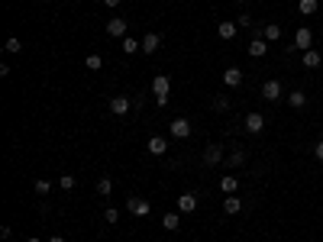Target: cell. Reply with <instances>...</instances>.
<instances>
[{
  "mask_svg": "<svg viewBox=\"0 0 323 242\" xmlns=\"http://www.w3.org/2000/svg\"><path fill=\"white\" fill-rule=\"evenodd\" d=\"M168 94H171V81L168 74H159V78H152V97L159 103H168Z\"/></svg>",
  "mask_w": 323,
  "mask_h": 242,
  "instance_id": "obj_1",
  "label": "cell"
},
{
  "mask_svg": "<svg viewBox=\"0 0 323 242\" xmlns=\"http://www.w3.org/2000/svg\"><path fill=\"white\" fill-rule=\"evenodd\" d=\"M262 97H265V100H281V97H285V87H281V81L269 78L265 84H262Z\"/></svg>",
  "mask_w": 323,
  "mask_h": 242,
  "instance_id": "obj_2",
  "label": "cell"
},
{
  "mask_svg": "<svg viewBox=\"0 0 323 242\" xmlns=\"http://www.w3.org/2000/svg\"><path fill=\"white\" fill-rule=\"evenodd\" d=\"M171 136L175 139H191V120H185V117H178V120H171Z\"/></svg>",
  "mask_w": 323,
  "mask_h": 242,
  "instance_id": "obj_3",
  "label": "cell"
},
{
  "mask_svg": "<svg viewBox=\"0 0 323 242\" xmlns=\"http://www.w3.org/2000/svg\"><path fill=\"white\" fill-rule=\"evenodd\" d=\"M310 46H314V32H310L307 26H300V29L294 32V48H300V52H307Z\"/></svg>",
  "mask_w": 323,
  "mask_h": 242,
  "instance_id": "obj_4",
  "label": "cell"
},
{
  "mask_svg": "<svg viewBox=\"0 0 323 242\" xmlns=\"http://www.w3.org/2000/svg\"><path fill=\"white\" fill-rule=\"evenodd\" d=\"M107 36H113V39H126V20H123V16L107 20Z\"/></svg>",
  "mask_w": 323,
  "mask_h": 242,
  "instance_id": "obj_5",
  "label": "cell"
},
{
  "mask_svg": "<svg viewBox=\"0 0 323 242\" xmlns=\"http://www.w3.org/2000/svg\"><path fill=\"white\" fill-rule=\"evenodd\" d=\"M220 162H223V145L214 142V145L204 148V165H207V168H214V165H220Z\"/></svg>",
  "mask_w": 323,
  "mask_h": 242,
  "instance_id": "obj_6",
  "label": "cell"
},
{
  "mask_svg": "<svg viewBox=\"0 0 323 242\" xmlns=\"http://www.w3.org/2000/svg\"><path fill=\"white\" fill-rule=\"evenodd\" d=\"M126 207H130V213L133 217H149V210H152V207H149V200H142V197H130V200H126Z\"/></svg>",
  "mask_w": 323,
  "mask_h": 242,
  "instance_id": "obj_7",
  "label": "cell"
},
{
  "mask_svg": "<svg viewBox=\"0 0 323 242\" xmlns=\"http://www.w3.org/2000/svg\"><path fill=\"white\" fill-rule=\"evenodd\" d=\"M130 107H133L130 97H123V94H120V97H110V113H113V117H126Z\"/></svg>",
  "mask_w": 323,
  "mask_h": 242,
  "instance_id": "obj_8",
  "label": "cell"
},
{
  "mask_svg": "<svg viewBox=\"0 0 323 242\" xmlns=\"http://www.w3.org/2000/svg\"><path fill=\"white\" fill-rule=\"evenodd\" d=\"M178 210H181V213H194V210H197V194H181V197H178Z\"/></svg>",
  "mask_w": 323,
  "mask_h": 242,
  "instance_id": "obj_9",
  "label": "cell"
},
{
  "mask_svg": "<svg viewBox=\"0 0 323 242\" xmlns=\"http://www.w3.org/2000/svg\"><path fill=\"white\" fill-rule=\"evenodd\" d=\"M216 32H220V39H226V42H230V39H236V32H239V26H236V23H233V20H223V23L216 26Z\"/></svg>",
  "mask_w": 323,
  "mask_h": 242,
  "instance_id": "obj_10",
  "label": "cell"
},
{
  "mask_svg": "<svg viewBox=\"0 0 323 242\" xmlns=\"http://www.w3.org/2000/svg\"><path fill=\"white\" fill-rule=\"evenodd\" d=\"M159 46H162V36H159V32H146V39H142V52L152 55V52H159Z\"/></svg>",
  "mask_w": 323,
  "mask_h": 242,
  "instance_id": "obj_11",
  "label": "cell"
},
{
  "mask_svg": "<svg viewBox=\"0 0 323 242\" xmlns=\"http://www.w3.org/2000/svg\"><path fill=\"white\" fill-rule=\"evenodd\" d=\"M265 52H269V39H265V36H259V39L249 42V55H252V58H262Z\"/></svg>",
  "mask_w": 323,
  "mask_h": 242,
  "instance_id": "obj_12",
  "label": "cell"
},
{
  "mask_svg": "<svg viewBox=\"0 0 323 242\" xmlns=\"http://www.w3.org/2000/svg\"><path fill=\"white\" fill-rule=\"evenodd\" d=\"M246 129H249V133H262V129H265V117H262V113H249V117H246Z\"/></svg>",
  "mask_w": 323,
  "mask_h": 242,
  "instance_id": "obj_13",
  "label": "cell"
},
{
  "mask_svg": "<svg viewBox=\"0 0 323 242\" xmlns=\"http://www.w3.org/2000/svg\"><path fill=\"white\" fill-rule=\"evenodd\" d=\"M223 84L226 87H239V84H242V71H239V68H226L223 71Z\"/></svg>",
  "mask_w": 323,
  "mask_h": 242,
  "instance_id": "obj_14",
  "label": "cell"
},
{
  "mask_svg": "<svg viewBox=\"0 0 323 242\" xmlns=\"http://www.w3.org/2000/svg\"><path fill=\"white\" fill-rule=\"evenodd\" d=\"M168 152V142L162 139V136H152L149 139V155H165Z\"/></svg>",
  "mask_w": 323,
  "mask_h": 242,
  "instance_id": "obj_15",
  "label": "cell"
},
{
  "mask_svg": "<svg viewBox=\"0 0 323 242\" xmlns=\"http://www.w3.org/2000/svg\"><path fill=\"white\" fill-rule=\"evenodd\" d=\"M223 210H226V217H236V213L242 210V200H239L236 194H230V197L223 200Z\"/></svg>",
  "mask_w": 323,
  "mask_h": 242,
  "instance_id": "obj_16",
  "label": "cell"
},
{
  "mask_svg": "<svg viewBox=\"0 0 323 242\" xmlns=\"http://www.w3.org/2000/svg\"><path fill=\"white\" fill-rule=\"evenodd\" d=\"M236 188H239V181L233 178V174H223V178H220V191H223L226 197H230V194H236Z\"/></svg>",
  "mask_w": 323,
  "mask_h": 242,
  "instance_id": "obj_17",
  "label": "cell"
},
{
  "mask_svg": "<svg viewBox=\"0 0 323 242\" xmlns=\"http://www.w3.org/2000/svg\"><path fill=\"white\" fill-rule=\"evenodd\" d=\"M162 226L178 233V229H181V217H178V213H165V217H162Z\"/></svg>",
  "mask_w": 323,
  "mask_h": 242,
  "instance_id": "obj_18",
  "label": "cell"
},
{
  "mask_svg": "<svg viewBox=\"0 0 323 242\" xmlns=\"http://www.w3.org/2000/svg\"><path fill=\"white\" fill-rule=\"evenodd\" d=\"M288 103H291L294 110H304L307 107V97H304V91H291V94H288Z\"/></svg>",
  "mask_w": 323,
  "mask_h": 242,
  "instance_id": "obj_19",
  "label": "cell"
},
{
  "mask_svg": "<svg viewBox=\"0 0 323 242\" xmlns=\"http://www.w3.org/2000/svg\"><path fill=\"white\" fill-rule=\"evenodd\" d=\"M317 7H320V0H297V10H300L304 16H314Z\"/></svg>",
  "mask_w": 323,
  "mask_h": 242,
  "instance_id": "obj_20",
  "label": "cell"
},
{
  "mask_svg": "<svg viewBox=\"0 0 323 242\" xmlns=\"http://www.w3.org/2000/svg\"><path fill=\"white\" fill-rule=\"evenodd\" d=\"M320 52H314V48H307V52H304V68H320Z\"/></svg>",
  "mask_w": 323,
  "mask_h": 242,
  "instance_id": "obj_21",
  "label": "cell"
},
{
  "mask_svg": "<svg viewBox=\"0 0 323 242\" xmlns=\"http://www.w3.org/2000/svg\"><path fill=\"white\" fill-rule=\"evenodd\" d=\"M226 165H230V168H242V165H246V152H242V148H236V152H230V158H226Z\"/></svg>",
  "mask_w": 323,
  "mask_h": 242,
  "instance_id": "obj_22",
  "label": "cell"
},
{
  "mask_svg": "<svg viewBox=\"0 0 323 242\" xmlns=\"http://www.w3.org/2000/svg\"><path fill=\"white\" fill-rule=\"evenodd\" d=\"M262 36H265L269 42H278V39H281V26H278V23H269L265 29H262Z\"/></svg>",
  "mask_w": 323,
  "mask_h": 242,
  "instance_id": "obj_23",
  "label": "cell"
},
{
  "mask_svg": "<svg viewBox=\"0 0 323 242\" xmlns=\"http://www.w3.org/2000/svg\"><path fill=\"white\" fill-rule=\"evenodd\" d=\"M110 191H113V181H110V178H97V194L110 197Z\"/></svg>",
  "mask_w": 323,
  "mask_h": 242,
  "instance_id": "obj_24",
  "label": "cell"
},
{
  "mask_svg": "<svg viewBox=\"0 0 323 242\" xmlns=\"http://www.w3.org/2000/svg\"><path fill=\"white\" fill-rule=\"evenodd\" d=\"M3 48H7L10 55H20V52H23V42L16 39V36H10V39H7V46H3Z\"/></svg>",
  "mask_w": 323,
  "mask_h": 242,
  "instance_id": "obj_25",
  "label": "cell"
},
{
  "mask_svg": "<svg viewBox=\"0 0 323 242\" xmlns=\"http://www.w3.org/2000/svg\"><path fill=\"white\" fill-rule=\"evenodd\" d=\"M139 48H142V42H136V39H133V36H126V39H123V52H126V55L139 52Z\"/></svg>",
  "mask_w": 323,
  "mask_h": 242,
  "instance_id": "obj_26",
  "label": "cell"
},
{
  "mask_svg": "<svg viewBox=\"0 0 323 242\" xmlns=\"http://www.w3.org/2000/svg\"><path fill=\"white\" fill-rule=\"evenodd\" d=\"M32 191H36V194H39V197H46V194H49V191H52V184H49V181H46V178H39V181H36V184H32Z\"/></svg>",
  "mask_w": 323,
  "mask_h": 242,
  "instance_id": "obj_27",
  "label": "cell"
},
{
  "mask_svg": "<svg viewBox=\"0 0 323 242\" xmlns=\"http://www.w3.org/2000/svg\"><path fill=\"white\" fill-rule=\"evenodd\" d=\"M214 110L216 113H226L230 110V97H214Z\"/></svg>",
  "mask_w": 323,
  "mask_h": 242,
  "instance_id": "obj_28",
  "label": "cell"
},
{
  "mask_svg": "<svg viewBox=\"0 0 323 242\" xmlns=\"http://www.w3.org/2000/svg\"><path fill=\"white\" fill-rule=\"evenodd\" d=\"M75 184H78V181H75V174H62V178H58V188H62V191H71Z\"/></svg>",
  "mask_w": 323,
  "mask_h": 242,
  "instance_id": "obj_29",
  "label": "cell"
},
{
  "mask_svg": "<svg viewBox=\"0 0 323 242\" xmlns=\"http://www.w3.org/2000/svg\"><path fill=\"white\" fill-rule=\"evenodd\" d=\"M84 65H87L91 71H100V65H104V58H100V55H87V58H84Z\"/></svg>",
  "mask_w": 323,
  "mask_h": 242,
  "instance_id": "obj_30",
  "label": "cell"
},
{
  "mask_svg": "<svg viewBox=\"0 0 323 242\" xmlns=\"http://www.w3.org/2000/svg\"><path fill=\"white\" fill-rule=\"evenodd\" d=\"M236 26H239V29H246V26H252V13H246V10H242V13L236 16Z\"/></svg>",
  "mask_w": 323,
  "mask_h": 242,
  "instance_id": "obj_31",
  "label": "cell"
},
{
  "mask_svg": "<svg viewBox=\"0 0 323 242\" xmlns=\"http://www.w3.org/2000/svg\"><path fill=\"white\" fill-rule=\"evenodd\" d=\"M104 219H107V223H116V219H120V213H116L113 207H107V210H104Z\"/></svg>",
  "mask_w": 323,
  "mask_h": 242,
  "instance_id": "obj_32",
  "label": "cell"
},
{
  "mask_svg": "<svg viewBox=\"0 0 323 242\" xmlns=\"http://www.w3.org/2000/svg\"><path fill=\"white\" fill-rule=\"evenodd\" d=\"M314 155H317V162H323V139L314 145Z\"/></svg>",
  "mask_w": 323,
  "mask_h": 242,
  "instance_id": "obj_33",
  "label": "cell"
},
{
  "mask_svg": "<svg viewBox=\"0 0 323 242\" xmlns=\"http://www.w3.org/2000/svg\"><path fill=\"white\" fill-rule=\"evenodd\" d=\"M104 3H107V7H120V3H123V0H104Z\"/></svg>",
  "mask_w": 323,
  "mask_h": 242,
  "instance_id": "obj_34",
  "label": "cell"
},
{
  "mask_svg": "<svg viewBox=\"0 0 323 242\" xmlns=\"http://www.w3.org/2000/svg\"><path fill=\"white\" fill-rule=\"evenodd\" d=\"M49 242H65V239H62V236H52V239H49Z\"/></svg>",
  "mask_w": 323,
  "mask_h": 242,
  "instance_id": "obj_35",
  "label": "cell"
},
{
  "mask_svg": "<svg viewBox=\"0 0 323 242\" xmlns=\"http://www.w3.org/2000/svg\"><path fill=\"white\" fill-rule=\"evenodd\" d=\"M26 242H42V239H39V236H29V239H26Z\"/></svg>",
  "mask_w": 323,
  "mask_h": 242,
  "instance_id": "obj_36",
  "label": "cell"
},
{
  "mask_svg": "<svg viewBox=\"0 0 323 242\" xmlns=\"http://www.w3.org/2000/svg\"><path fill=\"white\" fill-rule=\"evenodd\" d=\"M236 3H249V0H236Z\"/></svg>",
  "mask_w": 323,
  "mask_h": 242,
  "instance_id": "obj_37",
  "label": "cell"
},
{
  "mask_svg": "<svg viewBox=\"0 0 323 242\" xmlns=\"http://www.w3.org/2000/svg\"><path fill=\"white\" fill-rule=\"evenodd\" d=\"M159 242H162V239H159Z\"/></svg>",
  "mask_w": 323,
  "mask_h": 242,
  "instance_id": "obj_38",
  "label": "cell"
}]
</instances>
